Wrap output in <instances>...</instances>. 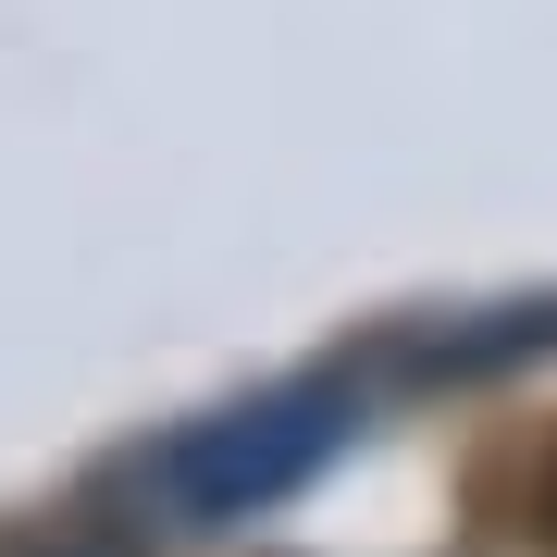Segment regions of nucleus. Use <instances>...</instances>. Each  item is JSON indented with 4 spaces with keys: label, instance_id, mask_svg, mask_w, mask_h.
I'll return each mask as SVG.
<instances>
[{
    "label": "nucleus",
    "instance_id": "nucleus-2",
    "mask_svg": "<svg viewBox=\"0 0 557 557\" xmlns=\"http://www.w3.org/2000/svg\"><path fill=\"white\" fill-rule=\"evenodd\" d=\"M533 533L557 545V458H545V483H533Z\"/></svg>",
    "mask_w": 557,
    "mask_h": 557
},
{
    "label": "nucleus",
    "instance_id": "nucleus-1",
    "mask_svg": "<svg viewBox=\"0 0 557 557\" xmlns=\"http://www.w3.org/2000/svg\"><path fill=\"white\" fill-rule=\"evenodd\" d=\"M335 434H347V409L322 397V384L260 397V409H223L186 446H161V496H174V520H248V508L298 496L322 458H335Z\"/></svg>",
    "mask_w": 557,
    "mask_h": 557
}]
</instances>
